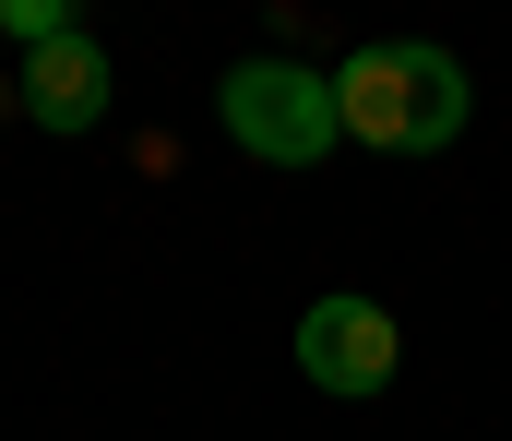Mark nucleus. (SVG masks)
Instances as JSON below:
<instances>
[{
  "label": "nucleus",
  "instance_id": "obj_1",
  "mask_svg": "<svg viewBox=\"0 0 512 441\" xmlns=\"http://www.w3.org/2000/svg\"><path fill=\"white\" fill-rule=\"evenodd\" d=\"M334 108L370 155H441L465 132V60L429 48V36H382L334 72Z\"/></svg>",
  "mask_w": 512,
  "mask_h": 441
},
{
  "label": "nucleus",
  "instance_id": "obj_2",
  "mask_svg": "<svg viewBox=\"0 0 512 441\" xmlns=\"http://www.w3.org/2000/svg\"><path fill=\"white\" fill-rule=\"evenodd\" d=\"M215 120H227V144L262 155V167H310V155L346 144L334 72H310V60H239V72L215 84Z\"/></svg>",
  "mask_w": 512,
  "mask_h": 441
},
{
  "label": "nucleus",
  "instance_id": "obj_3",
  "mask_svg": "<svg viewBox=\"0 0 512 441\" xmlns=\"http://www.w3.org/2000/svg\"><path fill=\"white\" fill-rule=\"evenodd\" d=\"M393 358H405V334H393L382 298H310V310H298V370H310L322 394H382Z\"/></svg>",
  "mask_w": 512,
  "mask_h": 441
},
{
  "label": "nucleus",
  "instance_id": "obj_4",
  "mask_svg": "<svg viewBox=\"0 0 512 441\" xmlns=\"http://www.w3.org/2000/svg\"><path fill=\"white\" fill-rule=\"evenodd\" d=\"M12 96H24L36 132H96V120H108V48H96L84 24H60L48 48H24V84H12Z\"/></svg>",
  "mask_w": 512,
  "mask_h": 441
},
{
  "label": "nucleus",
  "instance_id": "obj_5",
  "mask_svg": "<svg viewBox=\"0 0 512 441\" xmlns=\"http://www.w3.org/2000/svg\"><path fill=\"white\" fill-rule=\"evenodd\" d=\"M0 24H12V36H24V48H48V36H60V24H72V12H60V0H0Z\"/></svg>",
  "mask_w": 512,
  "mask_h": 441
}]
</instances>
